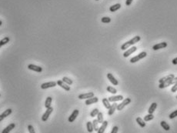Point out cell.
<instances>
[{"mask_svg":"<svg viewBox=\"0 0 177 133\" xmlns=\"http://www.w3.org/2000/svg\"><path fill=\"white\" fill-rule=\"evenodd\" d=\"M0 96H1V94H0Z\"/></svg>","mask_w":177,"mask_h":133,"instance_id":"44","label":"cell"},{"mask_svg":"<svg viewBox=\"0 0 177 133\" xmlns=\"http://www.w3.org/2000/svg\"><path fill=\"white\" fill-rule=\"evenodd\" d=\"M108 100L110 102H119V101H123V96H121V95H119V96H111V97H109Z\"/></svg>","mask_w":177,"mask_h":133,"instance_id":"7","label":"cell"},{"mask_svg":"<svg viewBox=\"0 0 177 133\" xmlns=\"http://www.w3.org/2000/svg\"><path fill=\"white\" fill-rule=\"evenodd\" d=\"M167 46V43L165 42H160V43H158L156 45H154L152 46V49L153 50H159L160 49H164Z\"/></svg>","mask_w":177,"mask_h":133,"instance_id":"12","label":"cell"},{"mask_svg":"<svg viewBox=\"0 0 177 133\" xmlns=\"http://www.w3.org/2000/svg\"><path fill=\"white\" fill-rule=\"evenodd\" d=\"M133 1V0H126V1H125V5L128 6H129L130 5L132 4Z\"/></svg>","mask_w":177,"mask_h":133,"instance_id":"39","label":"cell"},{"mask_svg":"<svg viewBox=\"0 0 177 133\" xmlns=\"http://www.w3.org/2000/svg\"><path fill=\"white\" fill-rule=\"evenodd\" d=\"M53 112V107H49V108H48L47 109H46L45 112L43 114V115L42 116V120H43V122H46V121H47L49 115L52 114Z\"/></svg>","mask_w":177,"mask_h":133,"instance_id":"4","label":"cell"},{"mask_svg":"<svg viewBox=\"0 0 177 133\" xmlns=\"http://www.w3.org/2000/svg\"><path fill=\"white\" fill-rule=\"evenodd\" d=\"M86 127H87V130L88 132H92L94 131V129H93V125H92V122H88L86 123Z\"/></svg>","mask_w":177,"mask_h":133,"instance_id":"24","label":"cell"},{"mask_svg":"<svg viewBox=\"0 0 177 133\" xmlns=\"http://www.w3.org/2000/svg\"><path fill=\"white\" fill-rule=\"evenodd\" d=\"M28 69H30V70H32V71H35V72H41L42 71H43L42 67L38 66V65H33V64L28 65Z\"/></svg>","mask_w":177,"mask_h":133,"instance_id":"10","label":"cell"},{"mask_svg":"<svg viewBox=\"0 0 177 133\" xmlns=\"http://www.w3.org/2000/svg\"><path fill=\"white\" fill-rule=\"evenodd\" d=\"M107 125H108V122L104 121L102 123V125L99 128V129L97 131V133H104L106 129L107 128Z\"/></svg>","mask_w":177,"mask_h":133,"instance_id":"15","label":"cell"},{"mask_svg":"<svg viewBox=\"0 0 177 133\" xmlns=\"http://www.w3.org/2000/svg\"><path fill=\"white\" fill-rule=\"evenodd\" d=\"M176 98H177V96H176Z\"/></svg>","mask_w":177,"mask_h":133,"instance_id":"45","label":"cell"},{"mask_svg":"<svg viewBox=\"0 0 177 133\" xmlns=\"http://www.w3.org/2000/svg\"><path fill=\"white\" fill-rule=\"evenodd\" d=\"M99 109L98 108H94L93 109V110L91 112V113H90V116L91 117H95V116H97V115H98V113H99Z\"/></svg>","mask_w":177,"mask_h":133,"instance_id":"33","label":"cell"},{"mask_svg":"<svg viewBox=\"0 0 177 133\" xmlns=\"http://www.w3.org/2000/svg\"><path fill=\"white\" fill-rule=\"evenodd\" d=\"M121 8V5L119 3H117V4H115L113 6H111L110 8H109V11L112 12H114L115 11H117L118 9H119Z\"/></svg>","mask_w":177,"mask_h":133,"instance_id":"20","label":"cell"},{"mask_svg":"<svg viewBox=\"0 0 177 133\" xmlns=\"http://www.w3.org/2000/svg\"><path fill=\"white\" fill-rule=\"evenodd\" d=\"M62 81L65 82V83H66L67 85H72V79H70L69 78H68V77H63L62 78Z\"/></svg>","mask_w":177,"mask_h":133,"instance_id":"30","label":"cell"},{"mask_svg":"<svg viewBox=\"0 0 177 133\" xmlns=\"http://www.w3.org/2000/svg\"><path fill=\"white\" fill-rule=\"evenodd\" d=\"M94 97V93L93 92H88V93H84V94H81L78 96V98L80 99H88Z\"/></svg>","mask_w":177,"mask_h":133,"instance_id":"11","label":"cell"},{"mask_svg":"<svg viewBox=\"0 0 177 133\" xmlns=\"http://www.w3.org/2000/svg\"><path fill=\"white\" fill-rule=\"evenodd\" d=\"M172 62H173V65H177V57H176V58H175L174 59H173Z\"/></svg>","mask_w":177,"mask_h":133,"instance_id":"40","label":"cell"},{"mask_svg":"<svg viewBox=\"0 0 177 133\" xmlns=\"http://www.w3.org/2000/svg\"><path fill=\"white\" fill-rule=\"evenodd\" d=\"M140 39H141V38H140V36H139V35L135 36L134 38H133L131 40H129V41H128L126 42H125L124 44H123L122 45H121V49H122V50H125V49H129L131 45L136 44V42L140 41Z\"/></svg>","mask_w":177,"mask_h":133,"instance_id":"1","label":"cell"},{"mask_svg":"<svg viewBox=\"0 0 177 133\" xmlns=\"http://www.w3.org/2000/svg\"><path fill=\"white\" fill-rule=\"evenodd\" d=\"M3 119H4V117L2 115H0V122H2Z\"/></svg>","mask_w":177,"mask_h":133,"instance_id":"41","label":"cell"},{"mask_svg":"<svg viewBox=\"0 0 177 133\" xmlns=\"http://www.w3.org/2000/svg\"><path fill=\"white\" fill-rule=\"evenodd\" d=\"M2 22L0 20V26H2Z\"/></svg>","mask_w":177,"mask_h":133,"instance_id":"42","label":"cell"},{"mask_svg":"<svg viewBox=\"0 0 177 133\" xmlns=\"http://www.w3.org/2000/svg\"><path fill=\"white\" fill-rule=\"evenodd\" d=\"M153 118H154V115H152V114H148L147 115H146L145 117H144V121L145 122H149V121H151L152 120Z\"/></svg>","mask_w":177,"mask_h":133,"instance_id":"28","label":"cell"},{"mask_svg":"<svg viewBox=\"0 0 177 133\" xmlns=\"http://www.w3.org/2000/svg\"><path fill=\"white\" fill-rule=\"evenodd\" d=\"M136 50H137V48H136V46L131 47V48H129L128 50H126L123 53V57H125V58H127V57H129L131 54H133V53H135V52H136Z\"/></svg>","mask_w":177,"mask_h":133,"instance_id":"6","label":"cell"},{"mask_svg":"<svg viewBox=\"0 0 177 133\" xmlns=\"http://www.w3.org/2000/svg\"><path fill=\"white\" fill-rule=\"evenodd\" d=\"M9 40H10V39H9V37H5L4 39H2V40H0V45H1L2 46L4 45H6L9 42Z\"/></svg>","mask_w":177,"mask_h":133,"instance_id":"31","label":"cell"},{"mask_svg":"<svg viewBox=\"0 0 177 133\" xmlns=\"http://www.w3.org/2000/svg\"><path fill=\"white\" fill-rule=\"evenodd\" d=\"M15 127H16V125L14 124V123H12V124L10 125H9L6 129H4L2 132V133H9L10 132V131H12L13 129H15Z\"/></svg>","mask_w":177,"mask_h":133,"instance_id":"16","label":"cell"},{"mask_svg":"<svg viewBox=\"0 0 177 133\" xmlns=\"http://www.w3.org/2000/svg\"><path fill=\"white\" fill-rule=\"evenodd\" d=\"M79 113H80V112H79L78 109H75V110L72 112V113L71 114V115L69 117V118H68L69 122H72L75 121L76 118H77V116L79 115Z\"/></svg>","mask_w":177,"mask_h":133,"instance_id":"9","label":"cell"},{"mask_svg":"<svg viewBox=\"0 0 177 133\" xmlns=\"http://www.w3.org/2000/svg\"><path fill=\"white\" fill-rule=\"evenodd\" d=\"M107 78H108V79L109 80V82L114 85H119V82L117 81V79H115V78L113 75V74H111V73H108L107 74Z\"/></svg>","mask_w":177,"mask_h":133,"instance_id":"13","label":"cell"},{"mask_svg":"<svg viewBox=\"0 0 177 133\" xmlns=\"http://www.w3.org/2000/svg\"><path fill=\"white\" fill-rule=\"evenodd\" d=\"M96 1H99V0H96Z\"/></svg>","mask_w":177,"mask_h":133,"instance_id":"43","label":"cell"},{"mask_svg":"<svg viewBox=\"0 0 177 133\" xmlns=\"http://www.w3.org/2000/svg\"><path fill=\"white\" fill-rule=\"evenodd\" d=\"M57 83L55 82H45V83H43L41 85V89H49V88H53V87H55L56 86Z\"/></svg>","mask_w":177,"mask_h":133,"instance_id":"5","label":"cell"},{"mask_svg":"<svg viewBox=\"0 0 177 133\" xmlns=\"http://www.w3.org/2000/svg\"><path fill=\"white\" fill-rule=\"evenodd\" d=\"M52 101H53V98L52 97H47L45 99V106L46 108H48L49 107H51V104H52Z\"/></svg>","mask_w":177,"mask_h":133,"instance_id":"21","label":"cell"},{"mask_svg":"<svg viewBox=\"0 0 177 133\" xmlns=\"http://www.w3.org/2000/svg\"><path fill=\"white\" fill-rule=\"evenodd\" d=\"M99 122H98L97 119H94L92 121V125H93V129H94L95 131H98V129H99Z\"/></svg>","mask_w":177,"mask_h":133,"instance_id":"27","label":"cell"},{"mask_svg":"<svg viewBox=\"0 0 177 133\" xmlns=\"http://www.w3.org/2000/svg\"><path fill=\"white\" fill-rule=\"evenodd\" d=\"M173 78H175V75L173 74H169L166 77H163V78H162L161 79H159V83H162V82H166V81H168V80H170V79H173Z\"/></svg>","mask_w":177,"mask_h":133,"instance_id":"17","label":"cell"},{"mask_svg":"<svg viewBox=\"0 0 177 133\" xmlns=\"http://www.w3.org/2000/svg\"><path fill=\"white\" fill-rule=\"evenodd\" d=\"M156 108H157V103H156V102L152 103L150 107L149 108V110H148L149 114H153V112L156 111Z\"/></svg>","mask_w":177,"mask_h":133,"instance_id":"19","label":"cell"},{"mask_svg":"<svg viewBox=\"0 0 177 133\" xmlns=\"http://www.w3.org/2000/svg\"><path fill=\"white\" fill-rule=\"evenodd\" d=\"M161 126L163 128V129H165V130H166V131H169V129H170V126L167 124V122H165V121H162L161 122Z\"/></svg>","mask_w":177,"mask_h":133,"instance_id":"26","label":"cell"},{"mask_svg":"<svg viewBox=\"0 0 177 133\" xmlns=\"http://www.w3.org/2000/svg\"><path fill=\"white\" fill-rule=\"evenodd\" d=\"M97 120H98V122H99V124H102V123L104 122V120H103V114H102V112H100L98 113V115H97Z\"/></svg>","mask_w":177,"mask_h":133,"instance_id":"25","label":"cell"},{"mask_svg":"<svg viewBox=\"0 0 177 133\" xmlns=\"http://www.w3.org/2000/svg\"><path fill=\"white\" fill-rule=\"evenodd\" d=\"M117 106H118V105H117V104H116L115 102L111 106V107H110L109 109V112H108V115H113V114L115 112V109L117 108Z\"/></svg>","mask_w":177,"mask_h":133,"instance_id":"18","label":"cell"},{"mask_svg":"<svg viewBox=\"0 0 177 133\" xmlns=\"http://www.w3.org/2000/svg\"><path fill=\"white\" fill-rule=\"evenodd\" d=\"M98 101H99V98H98L97 97H92V98L86 99L85 104L86 106H89V105H92V104L96 103Z\"/></svg>","mask_w":177,"mask_h":133,"instance_id":"14","label":"cell"},{"mask_svg":"<svg viewBox=\"0 0 177 133\" xmlns=\"http://www.w3.org/2000/svg\"><path fill=\"white\" fill-rule=\"evenodd\" d=\"M177 116V110H176V111H174V112H172L170 115H169V118L170 119H173V118H176Z\"/></svg>","mask_w":177,"mask_h":133,"instance_id":"35","label":"cell"},{"mask_svg":"<svg viewBox=\"0 0 177 133\" xmlns=\"http://www.w3.org/2000/svg\"><path fill=\"white\" fill-rule=\"evenodd\" d=\"M28 130H29V133H35V129L33 128V126L29 125H28Z\"/></svg>","mask_w":177,"mask_h":133,"instance_id":"36","label":"cell"},{"mask_svg":"<svg viewBox=\"0 0 177 133\" xmlns=\"http://www.w3.org/2000/svg\"><path fill=\"white\" fill-rule=\"evenodd\" d=\"M12 110L11 108H8V109H6V110L4 111V112L2 114V115L4 118H6V117H7V116H9V115H10V114L12 113Z\"/></svg>","mask_w":177,"mask_h":133,"instance_id":"29","label":"cell"},{"mask_svg":"<svg viewBox=\"0 0 177 133\" xmlns=\"http://www.w3.org/2000/svg\"><path fill=\"white\" fill-rule=\"evenodd\" d=\"M101 21L103 23H109L111 22V18L109 17H102L101 18Z\"/></svg>","mask_w":177,"mask_h":133,"instance_id":"34","label":"cell"},{"mask_svg":"<svg viewBox=\"0 0 177 133\" xmlns=\"http://www.w3.org/2000/svg\"><path fill=\"white\" fill-rule=\"evenodd\" d=\"M136 122H137L138 124H139V125H140L142 128H145V127H146V122H145V121L142 119V118L138 117V118H136Z\"/></svg>","mask_w":177,"mask_h":133,"instance_id":"23","label":"cell"},{"mask_svg":"<svg viewBox=\"0 0 177 133\" xmlns=\"http://www.w3.org/2000/svg\"><path fill=\"white\" fill-rule=\"evenodd\" d=\"M146 55H147V53H146V52H142V53H140L138 55L133 57V58L130 59V62H131V63H136L140 59L146 57Z\"/></svg>","mask_w":177,"mask_h":133,"instance_id":"2","label":"cell"},{"mask_svg":"<svg viewBox=\"0 0 177 133\" xmlns=\"http://www.w3.org/2000/svg\"><path fill=\"white\" fill-rule=\"evenodd\" d=\"M118 130H119V128L117 126H114L113 128V129H112V131H111L110 133H117L118 132Z\"/></svg>","mask_w":177,"mask_h":133,"instance_id":"37","label":"cell"},{"mask_svg":"<svg viewBox=\"0 0 177 133\" xmlns=\"http://www.w3.org/2000/svg\"><path fill=\"white\" fill-rule=\"evenodd\" d=\"M171 91L173 92H176L177 91V83L174 84V85H173V88L171 89Z\"/></svg>","mask_w":177,"mask_h":133,"instance_id":"38","label":"cell"},{"mask_svg":"<svg viewBox=\"0 0 177 133\" xmlns=\"http://www.w3.org/2000/svg\"><path fill=\"white\" fill-rule=\"evenodd\" d=\"M56 83L61 88H62L63 89L66 90V91H70V87H69V85H67L66 83H65L62 80H58L56 82Z\"/></svg>","mask_w":177,"mask_h":133,"instance_id":"8","label":"cell"},{"mask_svg":"<svg viewBox=\"0 0 177 133\" xmlns=\"http://www.w3.org/2000/svg\"><path fill=\"white\" fill-rule=\"evenodd\" d=\"M106 90L108 91L109 92L112 93V94H115L116 92H117V90H116L115 88L113 87H112V86H108L106 88Z\"/></svg>","mask_w":177,"mask_h":133,"instance_id":"32","label":"cell"},{"mask_svg":"<svg viewBox=\"0 0 177 133\" xmlns=\"http://www.w3.org/2000/svg\"><path fill=\"white\" fill-rule=\"evenodd\" d=\"M102 103H103L105 108H106L107 109H109V108L111 107L110 102L108 100V98H102Z\"/></svg>","mask_w":177,"mask_h":133,"instance_id":"22","label":"cell"},{"mask_svg":"<svg viewBox=\"0 0 177 133\" xmlns=\"http://www.w3.org/2000/svg\"><path fill=\"white\" fill-rule=\"evenodd\" d=\"M131 102V98H125L124 100L121 102L120 104H118V106H117V110L119 111H121V110H123V109L124 108L125 106H128L129 104Z\"/></svg>","mask_w":177,"mask_h":133,"instance_id":"3","label":"cell"}]
</instances>
